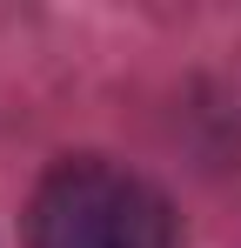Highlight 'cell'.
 <instances>
[{
	"label": "cell",
	"mask_w": 241,
	"mask_h": 248,
	"mask_svg": "<svg viewBox=\"0 0 241 248\" xmlns=\"http://www.w3.org/2000/svg\"><path fill=\"white\" fill-rule=\"evenodd\" d=\"M27 248H174V208L114 161H60L27 202Z\"/></svg>",
	"instance_id": "obj_1"
}]
</instances>
